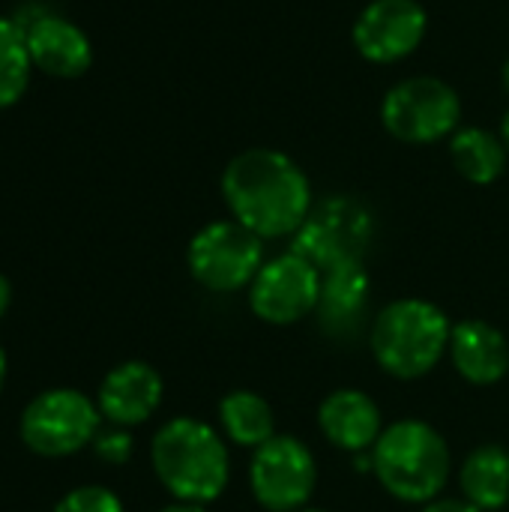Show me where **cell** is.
<instances>
[{"mask_svg": "<svg viewBox=\"0 0 509 512\" xmlns=\"http://www.w3.org/2000/svg\"><path fill=\"white\" fill-rule=\"evenodd\" d=\"M222 198L231 219L261 240L294 237L306 222L315 198L306 171L282 150L249 147L222 171Z\"/></svg>", "mask_w": 509, "mask_h": 512, "instance_id": "1", "label": "cell"}, {"mask_svg": "<svg viewBox=\"0 0 509 512\" xmlns=\"http://www.w3.org/2000/svg\"><path fill=\"white\" fill-rule=\"evenodd\" d=\"M153 474L174 501L213 504L231 483V456L225 438L204 420L174 417L150 444Z\"/></svg>", "mask_w": 509, "mask_h": 512, "instance_id": "2", "label": "cell"}, {"mask_svg": "<svg viewBox=\"0 0 509 512\" xmlns=\"http://www.w3.org/2000/svg\"><path fill=\"white\" fill-rule=\"evenodd\" d=\"M372 474L396 501L423 507L447 489L453 453L444 435L426 420H396L372 447Z\"/></svg>", "mask_w": 509, "mask_h": 512, "instance_id": "3", "label": "cell"}, {"mask_svg": "<svg viewBox=\"0 0 509 512\" xmlns=\"http://www.w3.org/2000/svg\"><path fill=\"white\" fill-rule=\"evenodd\" d=\"M450 336L453 324L441 306L423 297H399L372 318L369 348L381 372L417 381L444 360Z\"/></svg>", "mask_w": 509, "mask_h": 512, "instance_id": "4", "label": "cell"}, {"mask_svg": "<svg viewBox=\"0 0 509 512\" xmlns=\"http://www.w3.org/2000/svg\"><path fill=\"white\" fill-rule=\"evenodd\" d=\"M375 240L372 210L351 195H330L312 204L306 222L291 237V249L321 273L342 264H363Z\"/></svg>", "mask_w": 509, "mask_h": 512, "instance_id": "5", "label": "cell"}, {"mask_svg": "<svg viewBox=\"0 0 509 512\" xmlns=\"http://www.w3.org/2000/svg\"><path fill=\"white\" fill-rule=\"evenodd\" d=\"M462 120L459 93L435 75H411L393 84L381 99V123L402 144L450 141Z\"/></svg>", "mask_w": 509, "mask_h": 512, "instance_id": "6", "label": "cell"}, {"mask_svg": "<svg viewBox=\"0 0 509 512\" xmlns=\"http://www.w3.org/2000/svg\"><path fill=\"white\" fill-rule=\"evenodd\" d=\"M102 429V411L81 390L57 387L39 393L21 411V441L42 459H63L93 444Z\"/></svg>", "mask_w": 509, "mask_h": 512, "instance_id": "7", "label": "cell"}, {"mask_svg": "<svg viewBox=\"0 0 509 512\" xmlns=\"http://www.w3.org/2000/svg\"><path fill=\"white\" fill-rule=\"evenodd\" d=\"M264 240L237 219L207 222L186 249L192 279L213 294H237L264 267Z\"/></svg>", "mask_w": 509, "mask_h": 512, "instance_id": "8", "label": "cell"}, {"mask_svg": "<svg viewBox=\"0 0 509 512\" xmlns=\"http://www.w3.org/2000/svg\"><path fill=\"white\" fill-rule=\"evenodd\" d=\"M318 486V462L306 441L273 435L252 450L249 489L267 512H300L309 507Z\"/></svg>", "mask_w": 509, "mask_h": 512, "instance_id": "9", "label": "cell"}, {"mask_svg": "<svg viewBox=\"0 0 509 512\" xmlns=\"http://www.w3.org/2000/svg\"><path fill=\"white\" fill-rule=\"evenodd\" d=\"M321 279L324 273L297 255L294 249L264 261L258 276L252 279L249 309L258 321L273 327H291L309 315H315L321 300Z\"/></svg>", "mask_w": 509, "mask_h": 512, "instance_id": "10", "label": "cell"}, {"mask_svg": "<svg viewBox=\"0 0 509 512\" xmlns=\"http://www.w3.org/2000/svg\"><path fill=\"white\" fill-rule=\"evenodd\" d=\"M429 33V12L420 0H369L351 27L357 54L369 63H399L411 57Z\"/></svg>", "mask_w": 509, "mask_h": 512, "instance_id": "11", "label": "cell"}, {"mask_svg": "<svg viewBox=\"0 0 509 512\" xmlns=\"http://www.w3.org/2000/svg\"><path fill=\"white\" fill-rule=\"evenodd\" d=\"M162 396H165L162 375L144 360H126L102 378L96 405L111 426L132 429L147 423L159 411Z\"/></svg>", "mask_w": 509, "mask_h": 512, "instance_id": "12", "label": "cell"}, {"mask_svg": "<svg viewBox=\"0 0 509 512\" xmlns=\"http://www.w3.org/2000/svg\"><path fill=\"white\" fill-rule=\"evenodd\" d=\"M24 27L27 51L36 69L54 78H78L93 63V45L87 33L66 21L63 15L39 12L30 21H18Z\"/></svg>", "mask_w": 509, "mask_h": 512, "instance_id": "13", "label": "cell"}, {"mask_svg": "<svg viewBox=\"0 0 509 512\" xmlns=\"http://www.w3.org/2000/svg\"><path fill=\"white\" fill-rule=\"evenodd\" d=\"M318 429L336 450L357 456V453H369L387 426L381 408L369 393L342 387L327 393L324 402L318 405Z\"/></svg>", "mask_w": 509, "mask_h": 512, "instance_id": "14", "label": "cell"}, {"mask_svg": "<svg viewBox=\"0 0 509 512\" xmlns=\"http://www.w3.org/2000/svg\"><path fill=\"white\" fill-rule=\"evenodd\" d=\"M447 354H450L456 372L474 387H492L507 378V336L483 318H465V321L453 324Z\"/></svg>", "mask_w": 509, "mask_h": 512, "instance_id": "15", "label": "cell"}, {"mask_svg": "<svg viewBox=\"0 0 509 512\" xmlns=\"http://www.w3.org/2000/svg\"><path fill=\"white\" fill-rule=\"evenodd\" d=\"M369 294H372V282L363 264H342L327 270L321 279V300L315 309L321 327L333 339L357 336L369 309Z\"/></svg>", "mask_w": 509, "mask_h": 512, "instance_id": "16", "label": "cell"}, {"mask_svg": "<svg viewBox=\"0 0 509 512\" xmlns=\"http://www.w3.org/2000/svg\"><path fill=\"white\" fill-rule=\"evenodd\" d=\"M462 498L480 512H501L509 504V450L483 444L459 468Z\"/></svg>", "mask_w": 509, "mask_h": 512, "instance_id": "17", "label": "cell"}, {"mask_svg": "<svg viewBox=\"0 0 509 512\" xmlns=\"http://www.w3.org/2000/svg\"><path fill=\"white\" fill-rule=\"evenodd\" d=\"M450 159L468 183L492 186L507 171L509 153L498 132L480 126H459L450 138Z\"/></svg>", "mask_w": 509, "mask_h": 512, "instance_id": "18", "label": "cell"}, {"mask_svg": "<svg viewBox=\"0 0 509 512\" xmlns=\"http://www.w3.org/2000/svg\"><path fill=\"white\" fill-rule=\"evenodd\" d=\"M219 429L225 441L246 450H258L276 435V417L261 393L231 390L219 402Z\"/></svg>", "mask_w": 509, "mask_h": 512, "instance_id": "19", "label": "cell"}, {"mask_svg": "<svg viewBox=\"0 0 509 512\" xmlns=\"http://www.w3.org/2000/svg\"><path fill=\"white\" fill-rule=\"evenodd\" d=\"M30 51L24 27L15 18H0V108H9L21 99L30 84Z\"/></svg>", "mask_w": 509, "mask_h": 512, "instance_id": "20", "label": "cell"}, {"mask_svg": "<svg viewBox=\"0 0 509 512\" xmlns=\"http://www.w3.org/2000/svg\"><path fill=\"white\" fill-rule=\"evenodd\" d=\"M54 512H123V501L105 486H78L57 501Z\"/></svg>", "mask_w": 509, "mask_h": 512, "instance_id": "21", "label": "cell"}, {"mask_svg": "<svg viewBox=\"0 0 509 512\" xmlns=\"http://www.w3.org/2000/svg\"><path fill=\"white\" fill-rule=\"evenodd\" d=\"M90 447H93L96 459L105 465H126L135 453V441H132L129 429H123V426L99 429V435L93 438Z\"/></svg>", "mask_w": 509, "mask_h": 512, "instance_id": "22", "label": "cell"}, {"mask_svg": "<svg viewBox=\"0 0 509 512\" xmlns=\"http://www.w3.org/2000/svg\"><path fill=\"white\" fill-rule=\"evenodd\" d=\"M420 512H480L477 507H471L465 498H435L429 504H423Z\"/></svg>", "mask_w": 509, "mask_h": 512, "instance_id": "23", "label": "cell"}, {"mask_svg": "<svg viewBox=\"0 0 509 512\" xmlns=\"http://www.w3.org/2000/svg\"><path fill=\"white\" fill-rule=\"evenodd\" d=\"M9 303H12V285H9V279L0 273V318L9 312Z\"/></svg>", "mask_w": 509, "mask_h": 512, "instance_id": "24", "label": "cell"}, {"mask_svg": "<svg viewBox=\"0 0 509 512\" xmlns=\"http://www.w3.org/2000/svg\"><path fill=\"white\" fill-rule=\"evenodd\" d=\"M159 512H207V510H204V504H186V501H174V504L162 507Z\"/></svg>", "mask_w": 509, "mask_h": 512, "instance_id": "25", "label": "cell"}, {"mask_svg": "<svg viewBox=\"0 0 509 512\" xmlns=\"http://www.w3.org/2000/svg\"><path fill=\"white\" fill-rule=\"evenodd\" d=\"M498 135H501V141H504V147H507V153H509V108L504 111V117H501V129H498Z\"/></svg>", "mask_w": 509, "mask_h": 512, "instance_id": "26", "label": "cell"}, {"mask_svg": "<svg viewBox=\"0 0 509 512\" xmlns=\"http://www.w3.org/2000/svg\"><path fill=\"white\" fill-rule=\"evenodd\" d=\"M3 384H6V351L0 345V393H3Z\"/></svg>", "mask_w": 509, "mask_h": 512, "instance_id": "27", "label": "cell"}, {"mask_svg": "<svg viewBox=\"0 0 509 512\" xmlns=\"http://www.w3.org/2000/svg\"><path fill=\"white\" fill-rule=\"evenodd\" d=\"M501 81H504V90L509 93V57L504 60V69H501Z\"/></svg>", "mask_w": 509, "mask_h": 512, "instance_id": "28", "label": "cell"}, {"mask_svg": "<svg viewBox=\"0 0 509 512\" xmlns=\"http://www.w3.org/2000/svg\"><path fill=\"white\" fill-rule=\"evenodd\" d=\"M300 512H327V510H315V507H306V510H300Z\"/></svg>", "mask_w": 509, "mask_h": 512, "instance_id": "29", "label": "cell"}]
</instances>
